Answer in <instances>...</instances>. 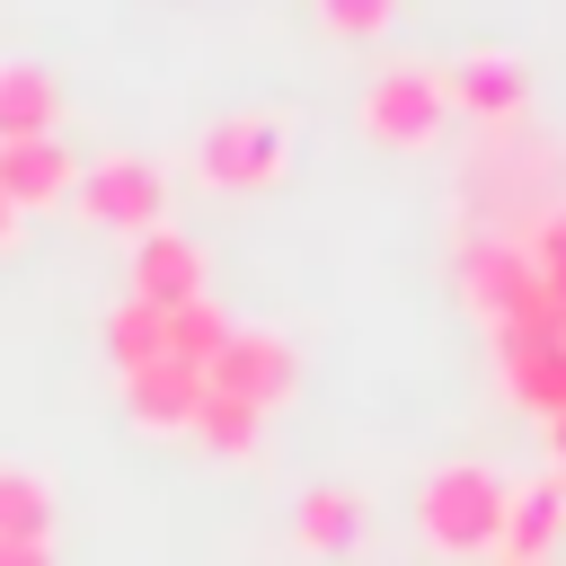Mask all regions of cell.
I'll return each mask as SVG.
<instances>
[{
  "mask_svg": "<svg viewBox=\"0 0 566 566\" xmlns=\"http://www.w3.org/2000/svg\"><path fill=\"white\" fill-rule=\"evenodd\" d=\"M53 531V486L27 469H0V539H44Z\"/></svg>",
  "mask_w": 566,
  "mask_h": 566,
  "instance_id": "17",
  "label": "cell"
},
{
  "mask_svg": "<svg viewBox=\"0 0 566 566\" xmlns=\"http://www.w3.org/2000/svg\"><path fill=\"white\" fill-rule=\"evenodd\" d=\"M221 336H230V318H221L212 301H177V310H168V354H159V363H195V371H203V363L221 354Z\"/></svg>",
  "mask_w": 566,
  "mask_h": 566,
  "instance_id": "16",
  "label": "cell"
},
{
  "mask_svg": "<svg viewBox=\"0 0 566 566\" xmlns=\"http://www.w3.org/2000/svg\"><path fill=\"white\" fill-rule=\"evenodd\" d=\"M442 88H451V106H469V115H486V124L522 115V97H531L522 62H504V53H469L460 71H442Z\"/></svg>",
  "mask_w": 566,
  "mask_h": 566,
  "instance_id": "12",
  "label": "cell"
},
{
  "mask_svg": "<svg viewBox=\"0 0 566 566\" xmlns=\"http://www.w3.org/2000/svg\"><path fill=\"white\" fill-rule=\"evenodd\" d=\"M124 407H133V424H150V433H186L195 407H203V371H195V363H142V371L124 380Z\"/></svg>",
  "mask_w": 566,
  "mask_h": 566,
  "instance_id": "10",
  "label": "cell"
},
{
  "mask_svg": "<svg viewBox=\"0 0 566 566\" xmlns=\"http://www.w3.org/2000/svg\"><path fill=\"white\" fill-rule=\"evenodd\" d=\"M292 531H301V548L345 557V548L363 539V495H354V486H310V495H301V513H292Z\"/></svg>",
  "mask_w": 566,
  "mask_h": 566,
  "instance_id": "13",
  "label": "cell"
},
{
  "mask_svg": "<svg viewBox=\"0 0 566 566\" xmlns=\"http://www.w3.org/2000/svg\"><path fill=\"white\" fill-rule=\"evenodd\" d=\"M71 203H80V221H97V230H133V239H142V230H159V212H168V177H159V159L115 150V159L80 168Z\"/></svg>",
  "mask_w": 566,
  "mask_h": 566,
  "instance_id": "4",
  "label": "cell"
},
{
  "mask_svg": "<svg viewBox=\"0 0 566 566\" xmlns=\"http://www.w3.org/2000/svg\"><path fill=\"white\" fill-rule=\"evenodd\" d=\"M442 115H451V88H442L433 62H389L363 88V133L389 142V150H424L442 133Z\"/></svg>",
  "mask_w": 566,
  "mask_h": 566,
  "instance_id": "3",
  "label": "cell"
},
{
  "mask_svg": "<svg viewBox=\"0 0 566 566\" xmlns=\"http://www.w3.org/2000/svg\"><path fill=\"white\" fill-rule=\"evenodd\" d=\"M318 18H327L336 35H380V27L398 18V0H318Z\"/></svg>",
  "mask_w": 566,
  "mask_h": 566,
  "instance_id": "20",
  "label": "cell"
},
{
  "mask_svg": "<svg viewBox=\"0 0 566 566\" xmlns=\"http://www.w3.org/2000/svg\"><path fill=\"white\" fill-rule=\"evenodd\" d=\"M133 301H150V310H177V301H203V248L186 239V230H142L133 239Z\"/></svg>",
  "mask_w": 566,
  "mask_h": 566,
  "instance_id": "8",
  "label": "cell"
},
{
  "mask_svg": "<svg viewBox=\"0 0 566 566\" xmlns=\"http://www.w3.org/2000/svg\"><path fill=\"white\" fill-rule=\"evenodd\" d=\"M495 363H504L513 407H531V416L566 407V327H495Z\"/></svg>",
  "mask_w": 566,
  "mask_h": 566,
  "instance_id": "7",
  "label": "cell"
},
{
  "mask_svg": "<svg viewBox=\"0 0 566 566\" xmlns=\"http://www.w3.org/2000/svg\"><path fill=\"white\" fill-rule=\"evenodd\" d=\"M256 424H265V416H256L248 398H221V389H203V407H195V424H186V433H203L212 451H230V460H239V451H256Z\"/></svg>",
  "mask_w": 566,
  "mask_h": 566,
  "instance_id": "18",
  "label": "cell"
},
{
  "mask_svg": "<svg viewBox=\"0 0 566 566\" xmlns=\"http://www.w3.org/2000/svg\"><path fill=\"white\" fill-rule=\"evenodd\" d=\"M71 186H80V159H71V142H53V133L0 142V195H9L18 212H44V203H62Z\"/></svg>",
  "mask_w": 566,
  "mask_h": 566,
  "instance_id": "9",
  "label": "cell"
},
{
  "mask_svg": "<svg viewBox=\"0 0 566 566\" xmlns=\"http://www.w3.org/2000/svg\"><path fill=\"white\" fill-rule=\"evenodd\" d=\"M168 354V310H150V301H124V310H106V363L133 380L142 363H159Z\"/></svg>",
  "mask_w": 566,
  "mask_h": 566,
  "instance_id": "15",
  "label": "cell"
},
{
  "mask_svg": "<svg viewBox=\"0 0 566 566\" xmlns=\"http://www.w3.org/2000/svg\"><path fill=\"white\" fill-rule=\"evenodd\" d=\"M504 566H522V557H504Z\"/></svg>",
  "mask_w": 566,
  "mask_h": 566,
  "instance_id": "24",
  "label": "cell"
},
{
  "mask_svg": "<svg viewBox=\"0 0 566 566\" xmlns=\"http://www.w3.org/2000/svg\"><path fill=\"white\" fill-rule=\"evenodd\" d=\"M53 115H62V88H53V71H35V62H9V71H0V142L53 133Z\"/></svg>",
  "mask_w": 566,
  "mask_h": 566,
  "instance_id": "14",
  "label": "cell"
},
{
  "mask_svg": "<svg viewBox=\"0 0 566 566\" xmlns=\"http://www.w3.org/2000/svg\"><path fill=\"white\" fill-rule=\"evenodd\" d=\"M283 124L274 115H221V124H203V142H195V177L203 186H221V195H248V186H274L283 177Z\"/></svg>",
  "mask_w": 566,
  "mask_h": 566,
  "instance_id": "5",
  "label": "cell"
},
{
  "mask_svg": "<svg viewBox=\"0 0 566 566\" xmlns=\"http://www.w3.org/2000/svg\"><path fill=\"white\" fill-rule=\"evenodd\" d=\"M557 531H566V478H531V486L504 495V531H495V548L522 557V566H539Z\"/></svg>",
  "mask_w": 566,
  "mask_h": 566,
  "instance_id": "11",
  "label": "cell"
},
{
  "mask_svg": "<svg viewBox=\"0 0 566 566\" xmlns=\"http://www.w3.org/2000/svg\"><path fill=\"white\" fill-rule=\"evenodd\" d=\"M548 442H557V460H566V407H557V416H548Z\"/></svg>",
  "mask_w": 566,
  "mask_h": 566,
  "instance_id": "23",
  "label": "cell"
},
{
  "mask_svg": "<svg viewBox=\"0 0 566 566\" xmlns=\"http://www.w3.org/2000/svg\"><path fill=\"white\" fill-rule=\"evenodd\" d=\"M504 478L495 469H478V460H451V469H433L424 478V495H416V522H424V539L442 548V557H469V548H495V531H504Z\"/></svg>",
  "mask_w": 566,
  "mask_h": 566,
  "instance_id": "1",
  "label": "cell"
},
{
  "mask_svg": "<svg viewBox=\"0 0 566 566\" xmlns=\"http://www.w3.org/2000/svg\"><path fill=\"white\" fill-rule=\"evenodd\" d=\"M0 566H53V539H0Z\"/></svg>",
  "mask_w": 566,
  "mask_h": 566,
  "instance_id": "21",
  "label": "cell"
},
{
  "mask_svg": "<svg viewBox=\"0 0 566 566\" xmlns=\"http://www.w3.org/2000/svg\"><path fill=\"white\" fill-rule=\"evenodd\" d=\"M522 248H531V265H539V283H548V301L566 310V203H557V212H539V230H531Z\"/></svg>",
  "mask_w": 566,
  "mask_h": 566,
  "instance_id": "19",
  "label": "cell"
},
{
  "mask_svg": "<svg viewBox=\"0 0 566 566\" xmlns=\"http://www.w3.org/2000/svg\"><path fill=\"white\" fill-rule=\"evenodd\" d=\"M292 380H301V363H292V345H283L274 327H230V336H221V354L203 363V389L248 398L256 416H265L274 398H292Z\"/></svg>",
  "mask_w": 566,
  "mask_h": 566,
  "instance_id": "6",
  "label": "cell"
},
{
  "mask_svg": "<svg viewBox=\"0 0 566 566\" xmlns=\"http://www.w3.org/2000/svg\"><path fill=\"white\" fill-rule=\"evenodd\" d=\"M0 239H18V203L9 195H0Z\"/></svg>",
  "mask_w": 566,
  "mask_h": 566,
  "instance_id": "22",
  "label": "cell"
},
{
  "mask_svg": "<svg viewBox=\"0 0 566 566\" xmlns=\"http://www.w3.org/2000/svg\"><path fill=\"white\" fill-rule=\"evenodd\" d=\"M460 292L495 327H566V310L548 301V283H539V265H531L522 239H469L460 248Z\"/></svg>",
  "mask_w": 566,
  "mask_h": 566,
  "instance_id": "2",
  "label": "cell"
}]
</instances>
